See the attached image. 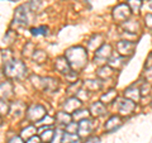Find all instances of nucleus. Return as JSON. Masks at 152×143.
Wrapping results in <instances>:
<instances>
[{"label":"nucleus","instance_id":"obj_30","mask_svg":"<svg viewBox=\"0 0 152 143\" xmlns=\"http://www.w3.org/2000/svg\"><path fill=\"white\" fill-rule=\"evenodd\" d=\"M31 33L33 36H47L48 34V28L47 27H38V28H32Z\"/></svg>","mask_w":152,"mask_h":143},{"label":"nucleus","instance_id":"obj_16","mask_svg":"<svg viewBox=\"0 0 152 143\" xmlns=\"http://www.w3.org/2000/svg\"><path fill=\"white\" fill-rule=\"evenodd\" d=\"M9 112H12L13 117H15V118L22 117L23 114H24V112H26V105H24V103H22V101H15L10 108H9Z\"/></svg>","mask_w":152,"mask_h":143},{"label":"nucleus","instance_id":"obj_45","mask_svg":"<svg viewBox=\"0 0 152 143\" xmlns=\"http://www.w3.org/2000/svg\"><path fill=\"white\" fill-rule=\"evenodd\" d=\"M147 66H148V67H152V52L148 57V60H147Z\"/></svg>","mask_w":152,"mask_h":143},{"label":"nucleus","instance_id":"obj_22","mask_svg":"<svg viewBox=\"0 0 152 143\" xmlns=\"http://www.w3.org/2000/svg\"><path fill=\"white\" fill-rule=\"evenodd\" d=\"M109 61V66L110 67H117V69H121L123 65H124V58H123V56H114L112 57L110 56V58L108 60Z\"/></svg>","mask_w":152,"mask_h":143},{"label":"nucleus","instance_id":"obj_20","mask_svg":"<svg viewBox=\"0 0 152 143\" xmlns=\"http://www.w3.org/2000/svg\"><path fill=\"white\" fill-rule=\"evenodd\" d=\"M123 27H124L126 32L133 33V34H134L136 32L140 31V24H138V22H136V20H126L124 24H123Z\"/></svg>","mask_w":152,"mask_h":143},{"label":"nucleus","instance_id":"obj_10","mask_svg":"<svg viewBox=\"0 0 152 143\" xmlns=\"http://www.w3.org/2000/svg\"><path fill=\"white\" fill-rule=\"evenodd\" d=\"M14 94L13 84L10 81H4L0 84V99L3 100H9Z\"/></svg>","mask_w":152,"mask_h":143},{"label":"nucleus","instance_id":"obj_27","mask_svg":"<svg viewBox=\"0 0 152 143\" xmlns=\"http://www.w3.org/2000/svg\"><path fill=\"white\" fill-rule=\"evenodd\" d=\"M42 131H45V132H42V134H41V139L43 141V142H46V143L51 142L52 137H53V131L48 129V125H47L46 128L43 127V128H42Z\"/></svg>","mask_w":152,"mask_h":143},{"label":"nucleus","instance_id":"obj_47","mask_svg":"<svg viewBox=\"0 0 152 143\" xmlns=\"http://www.w3.org/2000/svg\"><path fill=\"white\" fill-rule=\"evenodd\" d=\"M74 143H80V142H79V141H76V142H74Z\"/></svg>","mask_w":152,"mask_h":143},{"label":"nucleus","instance_id":"obj_26","mask_svg":"<svg viewBox=\"0 0 152 143\" xmlns=\"http://www.w3.org/2000/svg\"><path fill=\"white\" fill-rule=\"evenodd\" d=\"M90 115V112L89 110H84V109H81V110H76L72 113V118L75 119L76 122H80V120H83V119H86Z\"/></svg>","mask_w":152,"mask_h":143},{"label":"nucleus","instance_id":"obj_9","mask_svg":"<svg viewBox=\"0 0 152 143\" xmlns=\"http://www.w3.org/2000/svg\"><path fill=\"white\" fill-rule=\"evenodd\" d=\"M55 69L58 71V72L64 74V75H67V74H70L71 71H72V70H71V66L69 63L67 58H66L65 56H61V57H57V58H56Z\"/></svg>","mask_w":152,"mask_h":143},{"label":"nucleus","instance_id":"obj_1","mask_svg":"<svg viewBox=\"0 0 152 143\" xmlns=\"http://www.w3.org/2000/svg\"><path fill=\"white\" fill-rule=\"evenodd\" d=\"M65 57L67 58L71 69L75 71H81L88 65V52L83 47H71L66 51Z\"/></svg>","mask_w":152,"mask_h":143},{"label":"nucleus","instance_id":"obj_2","mask_svg":"<svg viewBox=\"0 0 152 143\" xmlns=\"http://www.w3.org/2000/svg\"><path fill=\"white\" fill-rule=\"evenodd\" d=\"M27 67L26 65L19 60H10L5 62V67H4V74L10 79H22L24 77Z\"/></svg>","mask_w":152,"mask_h":143},{"label":"nucleus","instance_id":"obj_28","mask_svg":"<svg viewBox=\"0 0 152 143\" xmlns=\"http://www.w3.org/2000/svg\"><path fill=\"white\" fill-rule=\"evenodd\" d=\"M36 132H37L36 127H33V125L27 127V128H24V129L22 131V138H27V139H28V138L36 136Z\"/></svg>","mask_w":152,"mask_h":143},{"label":"nucleus","instance_id":"obj_35","mask_svg":"<svg viewBox=\"0 0 152 143\" xmlns=\"http://www.w3.org/2000/svg\"><path fill=\"white\" fill-rule=\"evenodd\" d=\"M9 107L5 100H3V99H0V115H4V114H8L9 112Z\"/></svg>","mask_w":152,"mask_h":143},{"label":"nucleus","instance_id":"obj_12","mask_svg":"<svg viewBox=\"0 0 152 143\" xmlns=\"http://www.w3.org/2000/svg\"><path fill=\"white\" fill-rule=\"evenodd\" d=\"M93 129V123L90 119H83V120L79 122V128H77V133L79 137H86L91 133Z\"/></svg>","mask_w":152,"mask_h":143},{"label":"nucleus","instance_id":"obj_19","mask_svg":"<svg viewBox=\"0 0 152 143\" xmlns=\"http://www.w3.org/2000/svg\"><path fill=\"white\" fill-rule=\"evenodd\" d=\"M71 119H72V115H71L70 113H66L65 110L58 112L56 115V120L58 123H61V124H65V125H67L69 123H71Z\"/></svg>","mask_w":152,"mask_h":143},{"label":"nucleus","instance_id":"obj_14","mask_svg":"<svg viewBox=\"0 0 152 143\" xmlns=\"http://www.w3.org/2000/svg\"><path fill=\"white\" fill-rule=\"evenodd\" d=\"M124 95H126L127 99L137 103L141 99V89L136 88V86H129V88H127L124 90Z\"/></svg>","mask_w":152,"mask_h":143},{"label":"nucleus","instance_id":"obj_7","mask_svg":"<svg viewBox=\"0 0 152 143\" xmlns=\"http://www.w3.org/2000/svg\"><path fill=\"white\" fill-rule=\"evenodd\" d=\"M46 115V109L42 105H33L27 110V118L32 122H38Z\"/></svg>","mask_w":152,"mask_h":143},{"label":"nucleus","instance_id":"obj_46","mask_svg":"<svg viewBox=\"0 0 152 143\" xmlns=\"http://www.w3.org/2000/svg\"><path fill=\"white\" fill-rule=\"evenodd\" d=\"M0 124H1V117H0Z\"/></svg>","mask_w":152,"mask_h":143},{"label":"nucleus","instance_id":"obj_41","mask_svg":"<svg viewBox=\"0 0 152 143\" xmlns=\"http://www.w3.org/2000/svg\"><path fill=\"white\" fill-rule=\"evenodd\" d=\"M26 143H41V138L37 136H33L31 138H28V141Z\"/></svg>","mask_w":152,"mask_h":143},{"label":"nucleus","instance_id":"obj_33","mask_svg":"<svg viewBox=\"0 0 152 143\" xmlns=\"http://www.w3.org/2000/svg\"><path fill=\"white\" fill-rule=\"evenodd\" d=\"M62 136H64V132L57 129L56 133H53V137H52V139H51V143H61L62 142Z\"/></svg>","mask_w":152,"mask_h":143},{"label":"nucleus","instance_id":"obj_31","mask_svg":"<svg viewBox=\"0 0 152 143\" xmlns=\"http://www.w3.org/2000/svg\"><path fill=\"white\" fill-rule=\"evenodd\" d=\"M77 141V136L72 134V133H69V132H65L64 136H62V143H74Z\"/></svg>","mask_w":152,"mask_h":143},{"label":"nucleus","instance_id":"obj_13","mask_svg":"<svg viewBox=\"0 0 152 143\" xmlns=\"http://www.w3.org/2000/svg\"><path fill=\"white\" fill-rule=\"evenodd\" d=\"M122 119H121V117H118V115H113V117H110L107 120V123H105V131L107 132H114L117 129V128H119L121 125H122Z\"/></svg>","mask_w":152,"mask_h":143},{"label":"nucleus","instance_id":"obj_48","mask_svg":"<svg viewBox=\"0 0 152 143\" xmlns=\"http://www.w3.org/2000/svg\"><path fill=\"white\" fill-rule=\"evenodd\" d=\"M10 1H17V0H10Z\"/></svg>","mask_w":152,"mask_h":143},{"label":"nucleus","instance_id":"obj_37","mask_svg":"<svg viewBox=\"0 0 152 143\" xmlns=\"http://www.w3.org/2000/svg\"><path fill=\"white\" fill-rule=\"evenodd\" d=\"M14 39H15V33L13 31H9L5 34V37H4V42H7V43H12Z\"/></svg>","mask_w":152,"mask_h":143},{"label":"nucleus","instance_id":"obj_32","mask_svg":"<svg viewBox=\"0 0 152 143\" xmlns=\"http://www.w3.org/2000/svg\"><path fill=\"white\" fill-rule=\"evenodd\" d=\"M77 128H79V123L71 122V123H69V124L66 125V131L65 132H69V133H72V134H76V132H77Z\"/></svg>","mask_w":152,"mask_h":143},{"label":"nucleus","instance_id":"obj_4","mask_svg":"<svg viewBox=\"0 0 152 143\" xmlns=\"http://www.w3.org/2000/svg\"><path fill=\"white\" fill-rule=\"evenodd\" d=\"M131 8L128 7V4H119L113 9V19L118 23H124L128 20L131 17Z\"/></svg>","mask_w":152,"mask_h":143},{"label":"nucleus","instance_id":"obj_44","mask_svg":"<svg viewBox=\"0 0 152 143\" xmlns=\"http://www.w3.org/2000/svg\"><path fill=\"white\" fill-rule=\"evenodd\" d=\"M85 143H99V138L96 137H93V138H89V139L85 142Z\"/></svg>","mask_w":152,"mask_h":143},{"label":"nucleus","instance_id":"obj_3","mask_svg":"<svg viewBox=\"0 0 152 143\" xmlns=\"http://www.w3.org/2000/svg\"><path fill=\"white\" fill-rule=\"evenodd\" d=\"M31 8L28 4L24 5H20L15 9V13H14V24L17 26H28L31 23Z\"/></svg>","mask_w":152,"mask_h":143},{"label":"nucleus","instance_id":"obj_49","mask_svg":"<svg viewBox=\"0 0 152 143\" xmlns=\"http://www.w3.org/2000/svg\"><path fill=\"white\" fill-rule=\"evenodd\" d=\"M150 7H151V9H152V3H151V5H150Z\"/></svg>","mask_w":152,"mask_h":143},{"label":"nucleus","instance_id":"obj_43","mask_svg":"<svg viewBox=\"0 0 152 143\" xmlns=\"http://www.w3.org/2000/svg\"><path fill=\"white\" fill-rule=\"evenodd\" d=\"M8 143H24V142H23V139H22V138H20V137H18V136H15V137H13V138H12V139H10V141H9Z\"/></svg>","mask_w":152,"mask_h":143},{"label":"nucleus","instance_id":"obj_36","mask_svg":"<svg viewBox=\"0 0 152 143\" xmlns=\"http://www.w3.org/2000/svg\"><path fill=\"white\" fill-rule=\"evenodd\" d=\"M38 124H46V125H52L53 124V118H51L48 115H45L43 118L41 119V120H38L37 122Z\"/></svg>","mask_w":152,"mask_h":143},{"label":"nucleus","instance_id":"obj_6","mask_svg":"<svg viewBox=\"0 0 152 143\" xmlns=\"http://www.w3.org/2000/svg\"><path fill=\"white\" fill-rule=\"evenodd\" d=\"M112 56V46L110 45H102L95 52V57H94V61L95 63H104L110 58Z\"/></svg>","mask_w":152,"mask_h":143},{"label":"nucleus","instance_id":"obj_40","mask_svg":"<svg viewBox=\"0 0 152 143\" xmlns=\"http://www.w3.org/2000/svg\"><path fill=\"white\" fill-rule=\"evenodd\" d=\"M145 22H146L147 28L152 29V14H147V15L145 17Z\"/></svg>","mask_w":152,"mask_h":143},{"label":"nucleus","instance_id":"obj_15","mask_svg":"<svg viewBox=\"0 0 152 143\" xmlns=\"http://www.w3.org/2000/svg\"><path fill=\"white\" fill-rule=\"evenodd\" d=\"M90 114H91L93 117H102L105 114V107H104V104L102 101H96V103H94L91 104V107H90Z\"/></svg>","mask_w":152,"mask_h":143},{"label":"nucleus","instance_id":"obj_21","mask_svg":"<svg viewBox=\"0 0 152 143\" xmlns=\"http://www.w3.org/2000/svg\"><path fill=\"white\" fill-rule=\"evenodd\" d=\"M102 43H103V37L100 34L94 36L88 42V48L89 50H98L99 47H100Z\"/></svg>","mask_w":152,"mask_h":143},{"label":"nucleus","instance_id":"obj_23","mask_svg":"<svg viewBox=\"0 0 152 143\" xmlns=\"http://www.w3.org/2000/svg\"><path fill=\"white\" fill-rule=\"evenodd\" d=\"M118 96V94L115 90H109V91H107L105 94L102 95V103L103 104H110L112 101H114V99H115Z\"/></svg>","mask_w":152,"mask_h":143},{"label":"nucleus","instance_id":"obj_34","mask_svg":"<svg viewBox=\"0 0 152 143\" xmlns=\"http://www.w3.org/2000/svg\"><path fill=\"white\" fill-rule=\"evenodd\" d=\"M81 85H83V82H81V81H77V84H76L75 81H74V82L71 84V86H70V88L67 89V93H69V94H74V93H77L79 90H80V86H81Z\"/></svg>","mask_w":152,"mask_h":143},{"label":"nucleus","instance_id":"obj_39","mask_svg":"<svg viewBox=\"0 0 152 143\" xmlns=\"http://www.w3.org/2000/svg\"><path fill=\"white\" fill-rule=\"evenodd\" d=\"M150 90H151L150 85L148 84H145L143 88L141 89V96H146V95H148L150 94Z\"/></svg>","mask_w":152,"mask_h":143},{"label":"nucleus","instance_id":"obj_5","mask_svg":"<svg viewBox=\"0 0 152 143\" xmlns=\"http://www.w3.org/2000/svg\"><path fill=\"white\" fill-rule=\"evenodd\" d=\"M136 42L131 39H122L117 43V51L118 53L123 57H129L134 53Z\"/></svg>","mask_w":152,"mask_h":143},{"label":"nucleus","instance_id":"obj_38","mask_svg":"<svg viewBox=\"0 0 152 143\" xmlns=\"http://www.w3.org/2000/svg\"><path fill=\"white\" fill-rule=\"evenodd\" d=\"M32 46H33V43H27L24 47V55L27 57H31V56H33V53H34V51H29V48Z\"/></svg>","mask_w":152,"mask_h":143},{"label":"nucleus","instance_id":"obj_18","mask_svg":"<svg viewBox=\"0 0 152 143\" xmlns=\"http://www.w3.org/2000/svg\"><path fill=\"white\" fill-rule=\"evenodd\" d=\"M113 74H114V71H113V69L110 67V66H103V67H100L98 70V72H96V75H98V77H100V79H109V77H112L113 76Z\"/></svg>","mask_w":152,"mask_h":143},{"label":"nucleus","instance_id":"obj_11","mask_svg":"<svg viewBox=\"0 0 152 143\" xmlns=\"http://www.w3.org/2000/svg\"><path fill=\"white\" fill-rule=\"evenodd\" d=\"M134 108H136V103L129 99H126V100H123L119 105V114L123 117H128L134 112Z\"/></svg>","mask_w":152,"mask_h":143},{"label":"nucleus","instance_id":"obj_17","mask_svg":"<svg viewBox=\"0 0 152 143\" xmlns=\"http://www.w3.org/2000/svg\"><path fill=\"white\" fill-rule=\"evenodd\" d=\"M58 88V80L53 77H46L43 79V89L48 90V91H55Z\"/></svg>","mask_w":152,"mask_h":143},{"label":"nucleus","instance_id":"obj_29","mask_svg":"<svg viewBox=\"0 0 152 143\" xmlns=\"http://www.w3.org/2000/svg\"><path fill=\"white\" fill-rule=\"evenodd\" d=\"M128 7L131 8L132 12L138 13L142 7V0H128Z\"/></svg>","mask_w":152,"mask_h":143},{"label":"nucleus","instance_id":"obj_8","mask_svg":"<svg viewBox=\"0 0 152 143\" xmlns=\"http://www.w3.org/2000/svg\"><path fill=\"white\" fill-rule=\"evenodd\" d=\"M81 100H80L79 98H76V96H71L67 100H65V103H64V110L66 113H70V114H72L74 112H76L77 109L81 108Z\"/></svg>","mask_w":152,"mask_h":143},{"label":"nucleus","instance_id":"obj_24","mask_svg":"<svg viewBox=\"0 0 152 143\" xmlns=\"http://www.w3.org/2000/svg\"><path fill=\"white\" fill-rule=\"evenodd\" d=\"M84 85H85V88H86L88 91H96V90H99L102 88L100 82L96 80H86L84 82Z\"/></svg>","mask_w":152,"mask_h":143},{"label":"nucleus","instance_id":"obj_42","mask_svg":"<svg viewBox=\"0 0 152 143\" xmlns=\"http://www.w3.org/2000/svg\"><path fill=\"white\" fill-rule=\"evenodd\" d=\"M146 80L152 81V67H148V70H146Z\"/></svg>","mask_w":152,"mask_h":143},{"label":"nucleus","instance_id":"obj_25","mask_svg":"<svg viewBox=\"0 0 152 143\" xmlns=\"http://www.w3.org/2000/svg\"><path fill=\"white\" fill-rule=\"evenodd\" d=\"M33 60H34V62L37 63H43L45 61L47 60V55H46V52L45 51H42V50H37L34 51V53H33Z\"/></svg>","mask_w":152,"mask_h":143}]
</instances>
